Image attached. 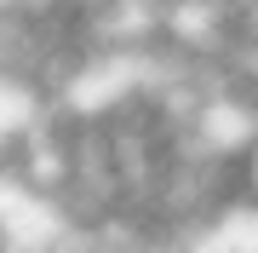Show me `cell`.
I'll use <instances>...</instances> for the list:
<instances>
[{"label": "cell", "mask_w": 258, "mask_h": 253, "mask_svg": "<svg viewBox=\"0 0 258 253\" xmlns=\"http://www.w3.org/2000/svg\"><path fill=\"white\" fill-rule=\"evenodd\" d=\"M241 35L247 46H258V0H241Z\"/></svg>", "instance_id": "cell-2"}, {"label": "cell", "mask_w": 258, "mask_h": 253, "mask_svg": "<svg viewBox=\"0 0 258 253\" xmlns=\"http://www.w3.org/2000/svg\"><path fill=\"white\" fill-rule=\"evenodd\" d=\"M230 173H235V201H247V207H258V144H252V150H247V156L235 161Z\"/></svg>", "instance_id": "cell-1"}]
</instances>
